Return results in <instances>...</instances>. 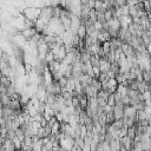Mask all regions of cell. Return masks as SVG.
I'll return each mask as SVG.
<instances>
[{
  "instance_id": "cell-4",
  "label": "cell",
  "mask_w": 151,
  "mask_h": 151,
  "mask_svg": "<svg viewBox=\"0 0 151 151\" xmlns=\"http://www.w3.org/2000/svg\"><path fill=\"white\" fill-rule=\"evenodd\" d=\"M37 34V31H35V28H28V29H22L21 31V37L24 38V39H31L32 37H34Z\"/></svg>"
},
{
  "instance_id": "cell-8",
  "label": "cell",
  "mask_w": 151,
  "mask_h": 151,
  "mask_svg": "<svg viewBox=\"0 0 151 151\" xmlns=\"http://www.w3.org/2000/svg\"><path fill=\"white\" fill-rule=\"evenodd\" d=\"M41 147H42L41 139H38L37 142H33L32 143V151H41Z\"/></svg>"
},
{
  "instance_id": "cell-15",
  "label": "cell",
  "mask_w": 151,
  "mask_h": 151,
  "mask_svg": "<svg viewBox=\"0 0 151 151\" xmlns=\"http://www.w3.org/2000/svg\"><path fill=\"white\" fill-rule=\"evenodd\" d=\"M109 92L107 91H99L98 93H97V98H103V99H107V97H109Z\"/></svg>"
},
{
  "instance_id": "cell-5",
  "label": "cell",
  "mask_w": 151,
  "mask_h": 151,
  "mask_svg": "<svg viewBox=\"0 0 151 151\" xmlns=\"http://www.w3.org/2000/svg\"><path fill=\"white\" fill-rule=\"evenodd\" d=\"M120 144H122V146H123L124 149H126L127 151H130V150L132 149V139H130V138L126 137V136L120 139Z\"/></svg>"
},
{
  "instance_id": "cell-3",
  "label": "cell",
  "mask_w": 151,
  "mask_h": 151,
  "mask_svg": "<svg viewBox=\"0 0 151 151\" xmlns=\"http://www.w3.org/2000/svg\"><path fill=\"white\" fill-rule=\"evenodd\" d=\"M110 63H107L104 58H99V71L100 73H106L107 71H110Z\"/></svg>"
},
{
  "instance_id": "cell-9",
  "label": "cell",
  "mask_w": 151,
  "mask_h": 151,
  "mask_svg": "<svg viewBox=\"0 0 151 151\" xmlns=\"http://www.w3.org/2000/svg\"><path fill=\"white\" fill-rule=\"evenodd\" d=\"M77 35L79 37V39H84L85 38V35H86V28H85V26H83V25L79 26V28L77 29Z\"/></svg>"
},
{
  "instance_id": "cell-14",
  "label": "cell",
  "mask_w": 151,
  "mask_h": 151,
  "mask_svg": "<svg viewBox=\"0 0 151 151\" xmlns=\"http://www.w3.org/2000/svg\"><path fill=\"white\" fill-rule=\"evenodd\" d=\"M45 63L46 64H48V63H51V61H53L54 60V55H53V53L51 52V51H48L47 53H46V55H45Z\"/></svg>"
},
{
  "instance_id": "cell-6",
  "label": "cell",
  "mask_w": 151,
  "mask_h": 151,
  "mask_svg": "<svg viewBox=\"0 0 151 151\" xmlns=\"http://www.w3.org/2000/svg\"><path fill=\"white\" fill-rule=\"evenodd\" d=\"M120 147H122L120 139H113V140L110 142V149H111V151H119Z\"/></svg>"
},
{
  "instance_id": "cell-12",
  "label": "cell",
  "mask_w": 151,
  "mask_h": 151,
  "mask_svg": "<svg viewBox=\"0 0 151 151\" xmlns=\"http://www.w3.org/2000/svg\"><path fill=\"white\" fill-rule=\"evenodd\" d=\"M100 47H101V50L104 51L105 54L110 53V41H104V42H101V44H100Z\"/></svg>"
},
{
  "instance_id": "cell-10",
  "label": "cell",
  "mask_w": 151,
  "mask_h": 151,
  "mask_svg": "<svg viewBox=\"0 0 151 151\" xmlns=\"http://www.w3.org/2000/svg\"><path fill=\"white\" fill-rule=\"evenodd\" d=\"M134 136H136V127H134V126H132V127H127L126 137H129L130 139H132V140H133Z\"/></svg>"
},
{
  "instance_id": "cell-7",
  "label": "cell",
  "mask_w": 151,
  "mask_h": 151,
  "mask_svg": "<svg viewBox=\"0 0 151 151\" xmlns=\"http://www.w3.org/2000/svg\"><path fill=\"white\" fill-rule=\"evenodd\" d=\"M116 92L123 98V97H125L126 96V92H127V87L126 86H124V85H122V84H118L117 85V88H116Z\"/></svg>"
},
{
  "instance_id": "cell-2",
  "label": "cell",
  "mask_w": 151,
  "mask_h": 151,
  "mask_svg": "<svg viewBox=\"0 0 151 151\" xmlns=\"http://www.w3.org/2000/svg\"><path fill=\"white\" fill-rule=\"evenodd\" d=\"M123 113H124V117H126V118H133L134 122H136V113H137V111L134 110L133 106H130V105L129 106H124Z\"/></svg>"
},
{
  "instance_id": "cell-1",
  "label": "cell",
  "mask_w": 151,
  "mask_h": 151,
  "mask_svg": "<svg viewBox=\"0 0 151 151\" xmlns=\"http://www.w3.org/2000/svg\"><path fill=\"white\" fill-rule=\"evenodd\" d=\"M123 109H124L123 105H114V106H113V109H112V113H113V118H114V120H120V119L124 117Z\"/></svg>"
},
{
  "instance_id": "cell-16",
  "label": "cell",
  "mask_w": 151,
  "mask_h": 151,
  "mask_svg": "<svg viewBox=\"0 0 151 151\" xmlns=\"http://www.w3.org/2000/svg\"><path fill=\"white\" fill-rule=\"evenodd\" d=\"M142 96H143V100H147V99H150V91H145V92H143Z\"/></svg>"
},
{
  "instance_id": "cell-13",
  "label": "cell",
  "mask_w": 151,
  "mask_h": 151,
  "mask_svg": "<svg viewBox=\"0 0 151 151\" xmlns=\"http://www.w3.org/2000/svg\"><path fill=\"white\" fill-rule=\"evenodd\" d=\"M106 105H109V106H111V107L114 106V94H113V93H110V94H109V97H107V99H106Z\"/></svg>"
},
{
  "instance_id": "cell-11",
  "label": "cell",
  "mask_w": 151,
  "mask_h": 151,
  "mask_svg": "<svg viewBox=\"0 0 151 151\" xmlns=\"http://www.w3.org/2000/svg\"><path fill=\"white\" fill-rule=\"evenodd\" d=\"M142 78H143V81L146 83V84H150V78H151V73L149 71H143L142 73Z\"/></svg>"
}]
</instances>
